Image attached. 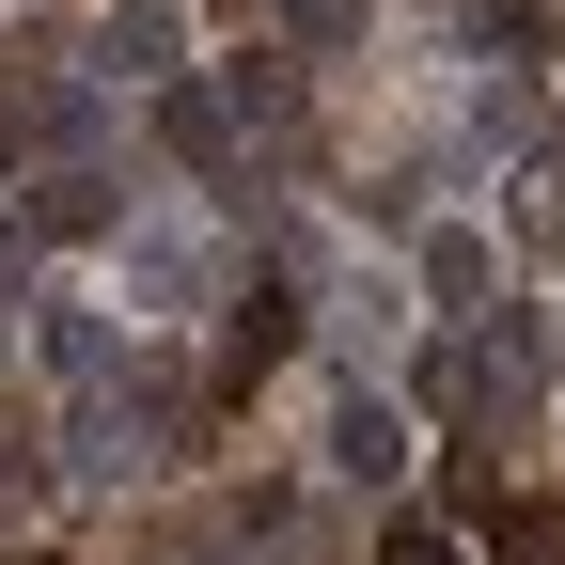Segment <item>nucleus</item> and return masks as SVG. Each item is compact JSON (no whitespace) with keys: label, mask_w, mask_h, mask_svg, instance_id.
I'll return each instance as SVG.
<instances>
[{"label":"nucleus","mask_w":565,"mask_h":565,"mask_svg":"<svg viewBox=\"0 0 565 565\" xmlns=\"http://www.w3.org/2000/svg\"><path fill=\"white\" fill-rule=\"evenodd\" d=\"M330 471H345V487H393V471H408V408L345 393V408H330Z\"/></svg>","instance_id":"1"},{"label":"nucleus","mask_w":565,"mask_h":565,"mask_svg":"<svg viewBox=\"0 0 565 565\" xmlns=\"http://www.w3.org/2000/svg\"><path fill=\"white\" fill-rule=\"evenodd\" d=\"M282 345H299V299H236V330H221V377H267Z\"/></svg>","instance_id":"2"},{"label":"nucleus","mask_w":565,"mask_h":565,"mask_svg":"<svg viewBox=\"0 0 565 565\" xmlns=\"http://www.w3.org/2000/svg\"><path fill=\"white\" fill-rule=\"evenodd\" d=\"M487 550H519V565H550L565 550V503L534 487V503H503V487H487Z\"/></svg>","instance_id":"3"},{"label":"nucleus","mask_w":565,"mask_h":565,"mask_svg":"<svg viewBox=\"0 0 565 565\" xmlns=\"http://www.w3.org/2000/svg\"><path fill=\"white\" fill-rule=\"evenodd\" d=\"M158 126H173V158H189V173H221V158H236V110H221V95H173Z\"/></svg>","instance_id":"4"},{"label":"nucleus","mask_w":565,"mask_h":565,"mask_svg":"<svg viewBox=\"0 0 565 565\" xmlns=\"http://www.w3.org/2000/svg\"><path fill=\"white\" fill-rule=\"evenodd\" d=\"M424 299L471 315V299H487V236H424Z\"/></svg>","instance_id":"5"},{"label":"nucleus","mask_w":565,"mask_h":565,"mask_svg":"<svg viewBox=\"0 0 565 565\" xmlns=\"http://www.w3.org/2000/svg\"><path fill=\"white\" fill-rule=\"evenodd\" d=\"M32 221H47V236H95V221H110V173H47Z\"/></svg>","instance_id":"6"},{"label":"nucleus","mask_w":565,"mask_h":565,"mask_svg":"<svg viewBox=\"0 0 565 565\" xmlns=\"http://www.w3.org/2000/svg\"><path fill=\"white\" fill-rule=\"evenodd\" d=\"M47 362H63V377H95V362H110V330H95L79 299H47Z\"/></svg>","instance_id":"7"},{"label":"nucleus","mask_w":565,"mask_h":565,"mask_svg":"<svg viewBox=\"0 0 565 565\" xmlns=\"http://www.w3.org/2000/svg\"><path fill=\"white\" fill-rule=\"evenodd\" d=\"M377 565H456V534H424V519H393V534H377Z\"/></svg>","instance_id":"8"},{"label":"nucleus","mask_w":565,"mask_h":565,"mask_svg":"<svg viewBox=\"0 0 565 565\" xmlns=\"http://www.w3.org/2000/svg\"><path fill=\"white\" fill-rule=\"evenodd\" d=\"M17 565H63V550H17Z\"/></svg>","instance_id":"9"}]
</instances>
